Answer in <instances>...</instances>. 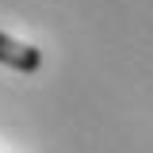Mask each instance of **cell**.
Listing matches in <instances>:
<instances>
[{
	"label": "cell",
	"mask_w": 153,
	"mask_h": 153,
	"mask_svg": "<svg viewBox=\"0 0 153 153\" xmlns=\"http://www.w3.org/2000/svg\"><path fill=\"white\" fill-rule=\"evenodd\" d=\"M0 65H8V69H16V73H38L42 50H38V46H27V42H19V38L0 31Z\"/></svg>",
	"instance_id": "obj_1"
}]
</instances>
